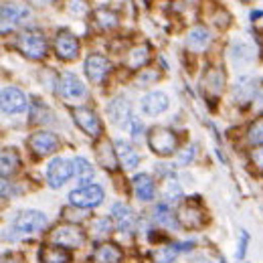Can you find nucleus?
Returning <instances> with one entry per match:
<instances>
[{
  "mask_svg": "<svg viewBox=\"0 0 263 263\" xmlns=\"http://www.w3.org/2000/svg\"><path fill=\"white\" fill-rule=\"evenodd\" d=\"M55 53L65 59V61H73L79 55V41L69 33V31H61L55 39Z\"/></svg>",
  "mask_w": 263,
  "mask_h": 263,
  "instance_id": "12",
  "label": "nucleus"
},
{
  "mask_svg": "<svg viewBox=\"0 0 263 263\" xmlns=\"http://www.w3.org/2000/svg\"><path fill=\"white\" fill-rule=\"evenodd\" d=\"M51 241L65 249H77L85 243V233L75 223H63L51 231Z\"/></svg>",
  "mask_w": 263,
  "mask_h": 263,
  "instance_id": "3",
  "label": "nucleus"
},
{
  "mask_svg": "<svg viewBox=\"0 0 263 263\" xmlns=\"http://www.w3.org/2000/svg\"><path fill=\"white\" fill-rule=\"evenodd\" d=\"M69 200L73 206L79 209H93L103 202V189L98 184H87V186H79L75 191H71Z\"/></svg>",
  "mask_w": 263,
  "mask_h": 263,
  "instance_id": "6",
  "label": "nucleus"
},
{
  "mask_svg": "<svg viewBox=\"0 0 263 263\" xmlns=\"http://www.w3.org/2000/svg\"><path fill=\"white\" fill-rule=\"evenodd\" d=\"M49 219L41 211H23L12 219V239L23 235H33L47 227Z\"/></svg>",
  "mask_w": 263,
  "mask_h": 263,
  "instance_id": "1",
  "label": "nucleus"
},
{
  "mask_svg": "<svg viewBox=\"0 0 263 263\" xmlns=\"http://www.w3.org/2000/svg\"><path fill=\"white\" fill-rule=\"evenodd\" d=\"M71 116H73V122L87 136H91V138H99L101 136V122H99L98 114L93 109H89V107H75L71 111Z\"/></svg>",
  "mask_w": 263,
  "mask_h": 263,
  "instance_id": "7",
  "label": "nucleus"
},
{
  "mask_svg": "<svg viewBox=\"0 0 263 263\" xmlns=\"http://www.w3.org/2000/svg\"><path fill=\"white\" fill-rule=\"evenodd\" d=\"M114 148H116V154H118V162L124 170H134L140 164V156H138V152L134 150L132 144L124 142V140H116Z\"/></svg>",
  "mask_w": 263,
  "mask_h": 263,
  "instance_id": "17",
  "label": "nucleus"
},
{
  "mask_svg": "<svg viewBox=\"0 0 263 263\" xmlns=\"http://www.w3.org/2000/svg\"><path fill=\"white\" fill-rule=\"evenodd\" d=\"M41 263H69L71 261V253L65 247L59 245H45L41 249Z\"/></svg>",
  "mask_w": 263,
  "mask_h": 263,
  "instance_id": "20",
  "label": "nucleus"
},
{
  "mask_svg": "<svg viewBox=\"0 0 263 263\" xmlns=\"http://www.w3.org/2000/svg\"><path fill=\"white\" fill-rule=\"evenodd\" d=\"M247 241H249L247 231H241V243H239V251H237V257H239V259H243V257H245V251H247Z\"/></svg>",
  "mask_w": 263,
  "mask_h": 263,
  "instance_id": "35",
  "label": "nucleus"
},
{
  "mask_svg": "<svg viewBox=\"0 0 263 263\" xmlns=\"http://www.w3.org/2000/svg\"><path fill=\"white\" fill-rule=\"evenodd\" d=\"M221 263H225V259H223V257H221Z\"/></svg>",
  "mask_w": 263,
  "mask_h": 263,
  "instance_id": "41",
  "label": "nucleus"
},
{
  "mask_svg": "<svg viewBox=\"0 0 263 263\" xmlns=\"http://www.w3.org/2000/svg\"><path fill=\"white\" fill-rule=\"evenodd\" d=\"M126 130L130 132L134 140H140V138H142V134H144V126H142V122H140L138 118H132L130 124H128V128H126Z\"/></svg>",
  "mask_w": 263,
  "mask_h": 263,
  "instance_id": "34",
  "label": "nucleus"
},
{
  "mask_svg": "<svg viewBox=\"0 0 263 263\" xmlns=\"http://www.w3.org/2000/svg\"><path fill=\"white\" fill-rule=\"evenodd\" d=\"M170 101L164 91H150L142 98V111L148 114V116H158L168 109Z\"/></svg>",
  "mask_w": 263,
  "mask_h": 263,
  "instance_id": "16",
  "label": "nucleus"
},
{
  "mask_svg": "<svg viewBox=\"0 0 263 263\" xmlns=\"http://www.w3.org/2000/svg\"><path fill=\"white\" fill-rule=\"evenodd\" d=\"M73 174V162H67L65 158H53L47 164V180L51 189L63 186Z\"/></svg>",
  "mask_w": 263,
  "mask_h": 263,
  "instance_id": "8",
  "label": "nucleus"
},
{
  "mask_svg": "<svg viewBox=\"0 0 263 263\" xmlns=\"http://www.w3.org/2000/svg\"><path fill=\"white\" fill-rule=\"evenodd\" d=\"M107 116H109L111 124L122 126V128H128L130 120L134 118V116H132L130 101L126 98H122V96H120V98H114L109 101V105H107Z\"/></svg>",
  "mask_w": 263,
  "mask_h": 263,
  "instance_id": "10",
  "label": "nucleus"
},
{
  "mask_svg": "<svg viewBox=\"0 0 263 263\" xmlns=\"http://www.w3.org/2000/svg\"><path fill=\"white\" fill-rule=\"evenodd\" d=\"M16 49L31 59H43L47 55V39L36 29L23 31L16 39Z\"/></svg>",
  "mask_w": 263,
  "mask_h": 263,
  "instance_id": "2",
  "label": "nucleus"
},
{
  "mask_svg": "<svg viewBox=\"0 0 263 263\" xmlns=\"http://www.w3.org/2000/svg\"><path fill=\"white\" fill-rule=\"evenodd\" d=\"M73 174H75V178L81 186H87V184H91V178H93V166L89 164L85 158L77 156L73 160Z\"/></svg>",
  "mask_w": 263,
  "mask_h": 263,
  "instance_id": "23",
  "label": "nucleus"
},
{
  "mask_svg": "<svg viewBox=\"0 0 263 263\" xmlns=\"http://www.w3.org/2000/svg\"><path fill=\"white\" fill-rule=\"evenodd\" d=\"M154 221L158 225H162V227H168V229H178L180 227V221L176 219V215L172 213V209L166 202L156 204V209H154Z\"/></svg>",
  "mask_w": 263,
  "mask_h": 263,
  "instance_id": "22",
  "label": "nucleus"
},
{
  "mask_svg": "<svg viewBox=\"0 0 263 263\" xmlns=\"http://www.w3.org/2000/svg\"><path fill=\"white\" fill-rule=\"evenodd\" d=\"M148 45H140V47H134L130 53H128V59H126V65L130 69H140L148 63Z\"/></svg>",
  "mask_w": 263,
  "mask_h": 263,
  "instance_id": "28",
  "label": "nucleus"
},
{
  "mask_svg": "<svg viewBox=\"0 0 263 263\" xmlns=\"http://www.w3.org/2000/svg\"><path fill=\"white\" fill-rule=\"evenodd\" d=\"M148 144H150V148H152L154 154H158V156H170L178 148V138H176V134L172 130L158 126V128H152L150 130V134H148Z\"/></svg>",
  "mask_w": 263,
  "mask_h": 263,
  "instance_id": "4",
  "label": "nucleus"
},
{
  "mask_svg": "<svg viewBox=\"0 0 263 263\" xmlns=\"http://www.w3.org/2000/svg\"><path fill=\"white\" fill-rule=\"evenodd\" d=\"M255 93V79L253 77H241L235 85V98L241 103H247Z\"/></svg>",
  "mask_w": 263,
  "mask_h": 263,
  "instance_id": "25",
  "label": "nucleus"
},
{
  "mask_svg": "<svg viewBox=\"0 0 263 263\" xmlns=\"http://www.w3.org/2000/svg\"><path fill=\"white\" fill-rule=\"evenodd\" d=\"M59 93L65 99H79L85 96V85L77 75L63 73L59 79Z\"/></svg>",
  "mask_w": 263,
  "mask_h": 263,
  "instance_id": "13",
  "label": "nucleus"
},
{
  "mask_svg": "<svg viewBox=\"0 0 263 263\" xmlns=\"http://www.w3.org/2000/svg\"><path fill=\"white\" fill-rule=\"evenodd\" d=\"M111 71V63L101 55H89L85 59V73L93 83H101L103 77Z\"/></svg>",
  "mask_w": 263,
  "mask_h": 263,
  "instance_id": "14",
  "label": "nucleus"
},
{
  "mask_svg": "<svg viewBox=\"0 0 263 263\" xmlns=\"http://www.w3.org/2000/svg\"><path fill=\"white\" fill-rule=\"evenodd\" d=\"M164 198L168 200V202H176V200H180V198H182V189H180V184H178V182H174V180L166 182Z\"/></svg>",
  "mask_w": 263,
  "mask_h": 263,
  "instance_id": "33",
  "label": "nucleus"
},
{
  "mask_svg": "<svg viewBox=\"0 0 263 263\" xmlns=\"http://www.w3.org/2000/svg\"><path fill=\"white\" fill-rule=\"evenodd\" d=\"M229 53H231V59H233L235 63H249L251 57H253L251 47H249L247 43H243V41H233Z\"/></svg>",
  "mask_w": 263,
  "mask_h": 263,
  "instance_id": "27",
  "label": "nucleus"
},
{
  "mask_svg": "<svg viewBox=\"0 0 263 263\" xmlns=\"http://www.w3.org/2000/svg\"><path fill=\"white\" fill-rule=\"evenodd\" d=\"M178 247L176 243L174 245H164V247H158L152 251V261L154 263H174V259L178 257Z\"/></svg>",
  "mask_w": 263,
  "mask_h": 263,
  "instance_id": "29",
  "label": "nucleus"
},
{
  "mask_svg": "<svg viewBox=\"0 0 263 263\" xmlns=\"http://www.w3.org/2000/svg\"><path fill=\"white\" fill-rule=\"evenodd\" d=\"M91 231H93V237H107V235L114 231V221H111V219H107V217L93 219V223H91Z\"/></svg>",
  "mask_w": 263,
  "mask_h": 263,
  "instance_id": "32",
  "label": "nucleus"
},
{
  "mask_svg": "<svg viewBox=\"0 0 263 263\" xmlns=\"http://www.w3.org/2000/svg\"><path fill=\"white\" fill-rule=\"evenodd\" d=\"M122 257H124L122 249L118 245H114V243H103L93 251L96 263H120Z\"/></svg>",
  "mask_w": 263,
  "mask_h": 263,
  "instance_id": "19",
  "label": "nucleus"
},
{
  "mask_svg": "<svg viewBox=\"0 0 263 263\" xmlns=\"http://www.w3.org/2000/svg\"><path fill=\"white\" fill-rule=\"evenodd\" d=\"M154 191H156V186H154V180H152L150 174L134 176V193H136V197L140 198V200L150 202L154 198Z\"/></svg>",
  "mask_w": 263,
  "mask_h": 263,
  "instance_id": "18",
  "label": "nucleus"
},
{
  "mask_svg": "<svg viewBox=\"0 0 263 263\" xmlns=\"http://www.w3.org/2000/svg\"><path fill=\"white\" fill-rule=\"evenodd\" d=\"M247 140H249V144H253V146H263V116L257 118V120L249 126V130H247Z\"/></svg>",
  "mask_w": 263,
  "mask_h": 263,
  "instance_id": "31",
  "label": "nucleus"
},
{
  "mask_svg": "<svg viewBox=\"0 0 263 263\" xmlns=\"http://www.w3.org/2000/svg\"><path fill=\"white\" fill-rule=\"evenodd\" d=\"M29 101L25 93L16 87H4L2 89V111L4 114H23L27 109Z\"/></svg>",
  "mask_w": 263,
  "mask_h": 263,
  "instance_id": "11",
  "label": "nucleus"
},
{
  "mask_svg": "<svg viewBox=\"0 0 263 263\" xmlns=\"http://www.w3.org/2000/svg\"><path fill=\"white\" fill-rule=\"evenodd\" d=\"M4 263H23V255H16V253L4 255Z\"/></svg>",
  "mask_w": 263,
  "mask_h": 263,
  "instance_id": "38",
  "label": "nucleus"
},
{
  "mask_svg": "<svg viewBox=\"0 0 263 263\" xmlns=\"http://www.w3.org/2000/svg\"><path fill=\"white\" fill-rule=\"evenodd\" d=\"M0 162H2V176H4V178H6L8 174L16 172V168H18V164H21L18 154H16L14 150H2Z\"/></svg>",
  "mask_w": 263,
  "mask_h": 263,
  "instance_id": "30",
  "label": "nucleus"
},
{
  "mask_svg": "<svg viewBox=\"0 0 263 263\" xmlns=\"http://www.w3.org/2000/svg\"><path fill=\"white\" fill-rule=\"evenodd\" d=\"M29 148L36 156H49L59 148V138L51 132H36L29 138Z\"/></svg>",
  "mask_w": 263,
  "mask_h": 263,
  "instance_id": "9",
  "label": "nucleus"
},
{
  "mask_svg": "<svg viewBox=\"0 0 263 263\" xmlns=\"http://www.w3.org/2000/svg\"><path fill=\"white\" fill-rule=\"evenodd\" d=\"M251 160L255 162L257 168H261L263 170V148H257V150H253V152H251Z\"/></svg>",
  "mask_w": 263,
  "mask_h": 263,
  "instance_id": "37",
  "label": "nucleus"
},
{
  "mask_svg": "<svg viewBox=\"0 0 263 263\" xmlns=\"http://www.w3.org/2000/svg\"><path fill=\"white\" fill-rule=\"evenodd\" d=\"M29 4H34V6H45L49 0H27Z\"/></svg>",
  "mask_w": 263,
  "mask_h": 263,
  "instance_id": "39",
  "label": "nucleus"
},
{
  "mask_svg": "<svg viewBox=\"0 0 263 263\" xmlns=\"http://www.w3.org/2000/svg\"><path fill=\"white\" fill-rule=\"evenodd\" d=\"M96 152H98V158L103 168L114 170L116 164H120V162H118V154H116V150H111V144H109V142H105V140L99 142L98 146H96Z\"/></svg>",
  "mask_w": 263,
  "mask_h": 263,
  "instance_id": "24",
  "label": "nucleus"
},
{
  "mask_svg": "<svg viewBox=\"0 0 263 263\" xmlns=\"http://www.w3.org/2000/svg\"><path fill=\"white\" fill-rule=\"evenodd\" d=\"M178 217H180V225H184L189 229H197L202 225V213L198 209H195L193 204H186Z\"/></svg>",
  "mask_w": 263,
  "mask_h": 263,
  "instance_id": "26",
  "label": "nucleus"
},
{
  "mask_svg": "<svg viewBox=\"0 0 263 263\" xmlns=\"http://www.w3.org/2000/svg\"><path fill=\"white\" fill-rule=\"evenodd\" d=\"M195 148H197V146H191V148H186V150H184V152L178 156V162H180V164H186V162H191V160L195 158Z\"/></svg>",
  "mask_w": 263,
  "mask_h": 263,
  "instance_id": "36",
  "label": "nucleus"
},
{
  "mask_svg": "<svg viewBox=\"0 0 263 263\" xmlns=\"http://www.w3.org/2000/svg\"><path fill=\"white\" fill-rule=\"evenodd\" d=\"M241 2H251V0H241Z\"/></svg>",
  "mask_w": 263,
  "mask_h": 263,
  "instance_id": "40",
  "label": "nucleus"
},
{
  "mask_svg": "<svg viewBox=\"0 0 263 263\" xmlns=\"http://www.w3.org/2000/svg\"><path fill=\"white\" fill-rule=\"evenodd\" d=\"M209 45H211V33H209L204 27L193 29V31L189 33V36H186V47H189L191 51H195V53L204 51Z\"/></svg>",
  "mask_w": 263,
  "mask_h": 263,
  "instance_id": "21",
  "label": "nucleus"
},
{
  "mask_svg": "<svg viewBox=\"0 0 263 263\" xmlns=\"http://www.w3.org/2000/svg\"><path fill=\"white\" fill-rule=\"evenodd\" d=\"M111 219H114L118 229L126 231V233H130L136 225V215L126 202H116L111 206Z\"/></svg>",
  "mask_w": 263,
  "mask_h": 263,
  "instance_id": "15",
  "label": "nucleus"
},
{
  "mask_svg": "<svg viewBox=\"0 0 263 263\" xmlns=\"http://www.w3.org/2000/svg\"><path fill=\"white\" fill-rule=\"evenodd\" d=\"M31 16V10L25 4L18 2H4L2 10H0V18H2V34L8 31H14L16 27H21L23 23H27V18Z\"/></svg>",
  "mask_w": 263,
  "mask_h": 263,
  "instance_id": "5",
  "label": "nucleus"
}]
</instances>
